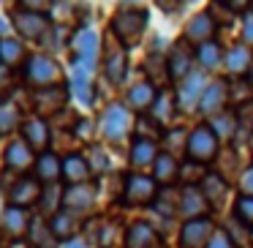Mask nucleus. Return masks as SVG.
Masks as SVG:
<instances>
[{"label":"nucleus","instance_id":"nucleus-37","mask_svg":"<svg viewBox=\"0 0 253 248\" xmlns=\"http://www.w3.org/2000/svg\"><path fill=\"white\" fill-rule=\"evenodd\" d=\"M30 232H33V237H36V248H55V240L57 237L52 235V229H49V224H41V221H30Z\"/></svg>","mask_w":253,"mask_h":248},{"label":"nucleus","instance_id":"nucleus-30","mask_svg":"<svg viewBox=\"0 0 253 248\" xmlns=\"http://www.w3.org/2000/svg\"><path fill=\"white\" fill-rule=\"evenodd\" d=\"M3 226H6L8 235L22 237L25 232L30 229V218H28V213H25L22 207H8L6 213H3Z\"/></svg>","mask_w":253,"mask_h":248},{"label":"nucleus","instance_id":"nucleus-10","mask_svg":"<svg viewBox=\"0 0 253 248\" xmlns=\"http://www.w3.org/2000/svg\"><path fill=\"white\" fill-rule=\"evenodd\" d=\"M226 99H229L226 82L223 79H212V82H207V88H204L202 101H199V109H202L207 117H212V115H218V112H223Z\"/></svg>","mask_w":253,"mask_h":248},{"label":"nucleus","instance_id":"nucleus-22","mask_svg":"<svg viewBox=\"0 0 253 248\" xmlns=\"http://www.w3.org/2000/svg\"><path fill=\"white\" fill-rule=\"evenodd\" d=\"M63 175V158L55 153H41L36 158V180L39 183H55Z\"/></svg>","mask_w":253,"mask_h":248},{"label":"nucleus","instance_id":"nucleus-44","mask_svg":"<svg viewBox=\"0 0 253 248\" xmlns=\"http://www.w3.org/2000/svg\"><path fill=\"white\" fill-rule=\"evenodd\" d=\"M8 85H11V68L0 63V93H3V90H8Z\"/></svg>","mask_w":253,"mask_h":248},{"label":"nucleus","instance_id":"nucleus-17","mask_svg":"<svg viewBox=\"0 0 253 248\" xmlns=\"http://www.w3.org/2000/svg\"><path fill=\"white\" fill-rule=\"evenodd\" d=\"M93 204H95V197H93V188H90L87 183H82V186H71L66 191V197H63V207L71 210L74 215L87 213Z\"/></svg>","mask_w":253,"mask_h":248},{"label":"nucleus","instance_id":"nucleus-32","mask_svg":"<svg viewBox=\"0 0 253 248\" xmlns=\"http://www.w3.org/2000/svg\"><path fill=\"white\" fill-rule=\"evenodd\" d=\"M71 88H74V96H77L82 104H90V71H84V68L74 66V77H71Z\"/></svg>","mask_w":253,"mask_h":248},{"label":"nucleus","instance_id":"nucleus-1","mask_svg":"<svg viewBox=\"0 0 253 248\" xmlns=\"http://www.w3.org/2000/svg\"><path fill=\"white\" fill-rule=\"evenodd\" d=\"M144 30H147V11L136 6L120 8L115 22H112V33H115L120 47H136L142 41Z\"/></svg>","mask_w":253,"mask_h":248},{"label":"nucleus","instance_id":"nucleus-14","mask_svg":"<svg viewBox=\"0 0 253 248\" xmlns=\"http://www.w3.org/2000/svg\"><path fill=\"white\" fill-rule=\"evenodd\" d=\"M22 139L30 145L33 153H39V155L46 153V145H49V128H46L44 117H30V120H25Z\"/></svg>","mask_w":253,"mask_h":248},{"label":"nucleus","instance_id":"nucleus-27","mask_svg":"<svg viewBox=\"0 0 253 248\" xmlns=\"http://www.w3.org/2000/svg\"><path fill=\"white\" fill-rule=\"evenodd\" d=\"M202 194H204L210 207H220V204L226 202V197H229V186H226L218 175H207L202 180Z\"/></svg>","mask_w":253,"mask_h":248},{"label":"nucleus","instance_id":"nucleus-46","mask_svg":"<svg viewBox=\"0 0 253 248\" xmlns=\"http://www.w3.org/2000/svg\"><path fill=\"white\" fill-rule=\"evenodd\" d=\"M248 85H251V88H253V66H251V79H248Z\"/></svg>","mask_w":253,"mask_h":248},{"label":"nucleus","instance_id":"nucleus-43","mask_svg":"<svg viewBox=\"0 0 253 248\" xmlns=\"http://www.w3.org/2000/svg\"><path fill=\"white\" fill-rule=\"evenodd\" d=\"M242 194H245V197H253V166L245 169V175H242Z\"/></svg>","mask_w":253,"mask_h":248},{"label":"nucleus","instance_id":"nucleus-39","mask_svg":"<svg viewBox=\"0 0 253 248\" xmlns=\"http://www.w3.org/2000/svg\"><path fill=\"white\" fill-rule=\"evenodd\" d=\"M180 150H188V134L182 128H174V131H166V153L177 155Z\"/></svg>","mask_w":253,"mask_h":248},{"label":"nucleus","instance_id":"nucleus-24","mask_svg":"<svg viewBox=\"0 0 253 248\" xmlns=\"http://www.w3.org/2000/svg\"><path fill=\"white\" fill-rule=\"evenodd\" d=\"M90 175H93V172H90L84 155H66V158H63V177H66V180H71L74 186L87 183Z\"/></svg>","mask_w":253,"mask_h":248},{"label":"nucleus","instance_id":"nucleus-41","mask_svg":"<svg viewBox=\"0 0 253 248\" xmlns=\"http://www.w3.org/2000/svg\"><path fill=\"white\" fill-rule=\"evenodd\" d=\"M207 248H234V243L229 240V235H226V232H215L212 240L207 243Z\"/></svg>","mask_w":253,"mask_h":248},{"label":"nucleus","instance_id":"nucleus-15","mask_svg":"<svg viewBox=\"0 0 253 248\" xmlns=\"http://www.w3.org/2000/svg\"><path fill=\"white\" fill-rule=\"evenodd\" d=\"M210 204H207V199H204L202 188H196V186L182 188V194H180V215L182 218H188V221L204 218V210Z\"/></svg>","mask_w":253,"mask_h":248},{"label":"nucleus","instance_id":"nucleus-25","mask_svg":"<svg viewBox=\"0 0 253 248\" xmlns=\"http://www.w3.org/2000/svg\"><path fill=\"white\" fill-rule=\"evenodd\" d=\"M158 148H155V142H147V139H136L131 148V164L136 166V169H147V166H155V161H158Z\"/></svg>","mask_w":253,"mask_h":248},{"label":"nucleus","instance_id":"nucleus-13","mask_svg":"<svg viewBox=\"0 0 253 248\" xmlns=\"http://www.w3.org/2000/svg\"><path fill=\"white\" fill-rule=\"evenodd\" d=\"M128 71V55H126V47H109L104 55V77L109 79L112 85H120L123 77Z\"/></svg>","mask_w":253,"mask_h":248},{"label":"nucleus","instance_id":"nucleus-29","mask_svg":"<svg viewBox=\"0 0 253 248\" xmlns=\"http://www.w3.org/2000/svg\"><path fill=\"white\" fill-rule=\"evenodd\" d=\"M177 175H180V164H177V158L169 155V153H161L158 161H155V166H153V180L155 183H171Z\"/></svg>","mask_w":253,"mask_h":248},{"label":"nucleus","instance_id":"nucleus-19","mask_svg":"<svg viewBox=\"0 0 253 248\" xmlns=\"http://www.w3.org/2000/svg\"><path fill=\"white\" fill-rule=\"evenodd\" d=\"M155 99H158L155 85H150L147 79H144V82H136L131 90H128L126 106H128V109H133V112H144V109H153Z\"/></svg>","mask_w":253,"mask_h":248},{"label":"nucleus","instance_id":"nucleus-3","mask_svg":"<svg viewBox=\"0 0 253 248\" xmlns=\"http://www.w3.org/2000/svg\"><path fill=\"white\" fill-rule=\"evenodd\" d=\"M71 47H74V66L93 71L98 63V52H101V39L93 28H79L71 36Z\"/></svg>","mask_w":253,"mask_h":248},{"label":"nucleus","instance_id":"nucleus-8","mask_svg":"<svg viewBox=\"0 0 253 248\" xmlns=\"http://www.w3.org/2000/svg\"><path fill=\"white\" fill-rule=\"evenodd\" d=\"M44 197V188L36 177H19L14 180V186L8 188V199H11V207H28V204H36L41 202Z\"/></svg>","mask_w":253,"mask_h":248},{"label":"nucleus","instance_id":"nucleus-26","mask_svg":"<svg viewBox=\"0 0 253 248\" xmlns=\"http://www.w3.org/2000/svg\"><path fill=\"white\" fill-rule=\"evenodd\" d=\"M207 126H210V131L218 137V142H220V139H231L237 134V112H231V109L218 112V115L210 117Z\"/></svg>","mask_w":253,"mask_h":248},{"label":"nucleus","instance_id":"nucleus-48","mask_svg":"<svg viewBox=\"0 0 253 248\" xmlns=\"http://www.w3.org/2000/svg\"><path fill=\"white\" fill-rule=\"evenodd\" d=\"M251 240H253V229H251Z\"/></svg>","mask_w":253,"mask_h":248},{"label":"nucleus","instance_id":"nucleus-40","mask_svg":"<svg viewBox=\"0 0 253 248\" xmlns=\"http://www.w3.org/2000/svg\"><path fill=\"white\" fill-rule=\"evenodd\" d=\"M234 215H237V221L253 226V197H240V199H237Z\"/></svg>","mask_w":253,"mask_h":248},{"label":"nucleus","instance_id":"nucleus-12","mask_svg":"<svg viewBox=\"0 0 253 248\" xmlns=\"http://www.w3.org/2000/svg\"><path fill=\"white\" fill-rule=\"evenodd\" d=\"M215 25H218V22H215V17L210 11L207 14H196V17L185 25V41H191V44H196V47L212 41Z\"/></svg>","mask_w":253,"mask_h":248},{"label":"nucleus","instance_id":"nucleus-20","mask_svg":"<svg viewBox=\"0 0 253 248\" xmlns=\"http://www.w3.org/2000/svg\"><path fill=\"white\" fill-rule=\"evenodd\" d=\"M66 99L68 93L63 88H49V90H36L33 96V104L39 109V115H55L66 106Z\"/></svg>","mask_w":253,"mask_h":248},{"label":"nucleus","instance_id":"nucleus-6","mask_svg":"<svg viewBox=\"0 0 253 248\" xmlns=\"http://www.w3.org/2000/svg\"><path fill=\"white\" fill-rule=\"evenodd\" d=\"M204 88H207V79H204L199 71H191L185 79H182L180 90H177V96H174L177 109H180V112H193V106L202 101Z\"/></svg>","mask_w":253,"mask_h":248},{"label":"nucleus","instance_id":"nucleus-33","mask_svg":"<svg viewBox=\"0 0 253 248\" xmlns=\"http://www.w3.org/2000/svg\"><path fill=\"white\" fill-rule=\"evenodd\" d=\"M196 57H199V66L202 68H215V66H220V57H223V50H220L215 41H207V44H202L199 47V52H196Z\"/></svg>","mask_w":253,"mask_h":248},{"label":"nucleus","instance_id":"nucleus-7","mask_svg":"<svg viewBox=\"0 0 253 248\" xmlns=\"http://www.w3.org/2000/svg\"><path fill=\"white\" fill-rule=\"evenodd\" d=\"M215 235V226H212V218H193V221H185L180 237H182V248H207V243L212 240Z\"/></svg>","mask_w":253,"mask_h":248},{"label":"nucleus","instance_id":"nucleus-36","mask_svg":"<svg viewBox=\"0 0 253 248\" xmlns=\"http://www.w3.org/2000/svg\"><path fill=\"white\" fill-rule=\"evenodd\" d=\"M171 115H174V99L166 93H158V99H155L153 104V120L155 123H169Z\"/></svg>","mask_w":253,"mask_h":248},{"label":"nucleus","instance_id":"nucleus-11","mask_svg":"<svg viewBox=\"0 0 253 248\" xmlns=\"http://www.w3.org/2000/svg\"><path fill=\"white\" fill-rule=\"evenodd\" d=\"M6 166L14 169V175H17V172H28L30 166H36V153L30 150V145L25 142V139H14V142H8Z\"/></svg>","mask_w":253,"mask_h":248},{"label":"nucleus","instance_id":"nucleus-34","mask_svg":"<svg viewBox=\"0 0 253 248\" xmlns=\"http://www.w3.org/2000/svg\"><path fill=\"white\" fill-rule=\"evenodd\" d=\"M17 126H19V109H17V104L3 101V104H0V137H3V134L17 131Z\"/></svg>","mask_w":253,"mask_h":248},{"label":"nucleus","instance_id":"nucleus-35","mask_svg":"<svg viewBox=\"0 0 253 248\" xmlns=\"http://www.w3.org/2000/svg\"><path fill=\"white\" fill-rule=\"evenodd\" d=\"M237 137L242 142L253 137V104H242L237 109Z\"/></svg>","mask_w":253,"mask_h":248},{"label":"nucleus","instance_id":"nucleus-28","mask_svg":"<svg viewBox=\"0 0 253 248\" xmlns=\"http://www.w3.org/2000/svg\"><path fill=\"white\" fill-rule=\"evenodd\" d=\"M251 66H253V57L245 44L231 47V52H226V68H229L231 77H242L245 71H251Z\"/></svg>","mask_w":253,"mask_h":248},{"label":"nucleus","instance_id":"nucleus-4","mask_svg":"<svg viewBox=\"0 0 253 248\" xmlns=\"http://www.w3.org/2000/svg\"><path fill=\"white\" fill-rule=\"evenodd\" d=\"M188 158L196 161V164H204V161L215 158L218 155V137L210 131V126H196L188 137Z\"/></svg>","mask_w":253,"mask_h":248},{"label":"nucleus","instance_id":"nucleus-16","mask_svg":"<svg viewBox=\"0 0 253 248\" xmlns=\"http://www.w3.org/2000/svg\"><path fill=\"white\" fill-rule=\"evenodd\" d=\"M14 28H17L25 39H41V36L49 30V22H46V17H41V14H30V11L17 8V14H14Z\"/></svg>","mask_w":253,"mask_h":248},{"label":"nucleus","instance_id":"nucleus-38","mask_svg":"<svg viewBox=\"0 0 253 248\" xmlns=\"http://www.w3.org/2000/svg\"><path fill=\"white\" fill-rule=\"evenodd\" d=\"M84 161H87V166H90V172H93V175H101V172L109 169V155H106L104 150H98V148H87Z\"/></svg>","mask_w":253,"mask_h":248},{"label":"nucleus","instance_id":"nucleus-23","mask_svg":"<svg viewBox=\"0 0 253 248\" xmlns=\"http://www.w3.org/2000/svg\"><path fill=\"white\" fill-rule=\"evenodd\" d=\"M126 246L128 248H155L158 246V235H155V229L150 224L139 221V224H133L131 229H128Z\"/></svg>","mask_w":253,"mask_h":248},{"label":"nucleus","instance_id":"nucleus-5","mask_svg":"<svg viewBox=\"0 0 253 248\" xmlns=\"http://www.w3.org/2000/svg\"><path fill=\"white\" fill-rule=\"evenodd\" d=\"M131 128V109L123 104H109L101 117V134H104L109 142H120L123 137Z\"/></svg>","mask_w":253,"mask_h":248},{"label":"nucleus","instance_id":"nucleus-47","mask_svg":"<svg viewBox=\"0 0 253 248\" xmlns=\"http://www.w3.org/2000/svg\"><path fill=\"white\" fill-rule=\"evenodd\" d=\"M11 248H28V246H22V243H17V246H11Z\"/></svg>","mask_w":253,"mask_h":248},{"label":"nucleus","instance_id":"nucleus-31","mask_svg":"<svg viewBox=\"0 0 253 248\" xmlns=\"http://www.w3.org/2000/svg\"><path fill=\"white\" fill-rule=\"evenodd\" d=\"M0 60H3V66H17V63L28 60V55H25V47L22 41L17 39H3L0 41Z\"/></svg>","mask_w":253,"mask_h":248},{"label":"nucleus","instance_id":"nucleus-21","mask_svg":"<svg viewBox=\"0 0 253 248\" xmlns=\"http://www.w3.org/2000/svg\"><path fill=\"white\" fill-rule=\"evenodd\" d=\"M49 229H52V235L57 237V240H68V237H74L77 235V229H79V215H74L71 210H57V213H52V218H49Z\"/></svg>","mask_w":253,"mask_h":248},{"label":"nucleus","instance_id":"nucleus-2","mask_svg":"<svg viewBox=\"0 0 253 248\" xmlns=\"http://www.w3.org/2000/svg\"><path fill=\"white\" fill-rule=\"evenodd\" d=\"M25 66V82L33 90H49V88H60L63 71L57 66V60H52L49 55H33L28 57Z\"/></svg>","mask_w":253,"mask_h":248},{"label":"nucleus","instance_id":"nucleus-18","mask_svg":"<svg viewBox=\"0 0 253 248\" xmlns=\"http://www.w3.org/2000/svg\"><path fill=\"white\" fill-rule=\"evenodd\" d=\"M169 77L171 79H185L191 74V60H193V52L185 41H177L169 52Z\"/></svg>","mask_w":253,"mask_h":248},{"label":"nucleus","instance_id":"nucleus-42","mask_svg":"<svg viewBox=\"0 0 253 248\" xmlns=\"http://www.w3.org/2000/svg\"><path fill=\"white\" fill-rule=\"evenodd\" d=\"M242 41H245L248 50L253 47V14H248L245 22H242Z\"/></svg>","mask_w":253,"mask_h":248},{"label":"nucleus","instance_id":"nucleus-9","mask_svg":"<svg viewBox=\"0 0 253 248\" xmlns=\"http://www.w3.org/2000/svg\"><path fill=\"white\" fill-rule=\"evenodd\" d=\"M155 186L158 183L153 180L150 175H128L126 177V202L131 204H147L155 202Z\"/></svg>","mask_w":253,"mask_h":248},{"label":"nucleus","instance_id":"nucleus-45","mask_svg":"<svg viewBox=\"0 0 253 248\" xmlns=\"http://www.w3.org/2000/svg\"><path fill=\"white\" fill-rule=\"evenodd\" d=\"M66 248H84V243H82V240H68Z\"/></svg>","mask_w":253,"mask_h":248}]
</instances>
